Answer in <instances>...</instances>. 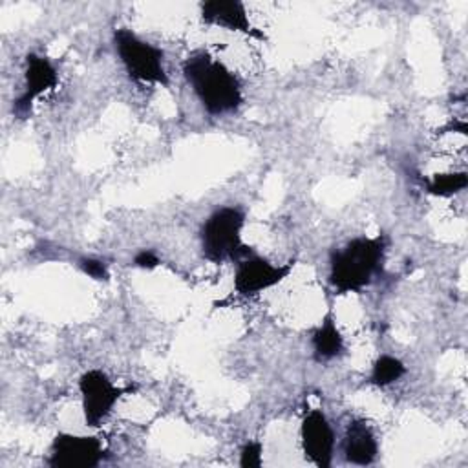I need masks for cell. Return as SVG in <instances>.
<instances>
[{"mask_svg": "<svg viewBox=\"0 0 468 468\" xmlns=\"http://www.w3.org/2000/svg\"><path fill=\"white\" fill-rule=\"evenodd\" d=\"M183 75L203 108L212 115L234 112L243 102L238 77L221 60L205 51L192 53L185 58Z\"/></svg>", "mask_w": 468, "mask_h": 468, "instance_id": "obj_1", "label": "cell"}, {"mask_svg": "<svg viewBox=\"0 0 468 468\" xmlns=\"http://www.w3.org/2000/svg\"><path fill=\"white\" fill-rule=\"evenodd\" d=\"M386 254V238H355L329 256V283L336 292H358L380 272Z\"/></svg>", "mask_w": 468, "mask_h": 468, "instance_id": "obj_2", "label": "cell"}, {"mask_svg": "<svg viewBox=\"0 0 468 468\" xmlns=\"http://www.w3.org/2000/svg\"><path fill=\"white\" fill-rule=\"evenodd\" d=\"M245 214L236 207H221L208 216L201 227L203 256L212 263L239 261L252 254L241 241Z\"/></svg>", "mask_w": 468, "mask_h": 468, "instance_id": "obj_3", "label": "cell"}, {"mask_svg": "<svg viewBox=\"0 0 468 468\" xmlns=\"http://www.w3.org/2000/svg\"><path fill=\"white\" fill-rule=\"evenodd\" d=\"M113 44L130 79L144 84L168 86L170 80L163 62L165 53L157 46L139 38L126 27L115 29Z\"/></svg>", "mask_w": 468, "mask_h": 468, "instance_id": "obj_4", "label": "cell"}, {"mask_svg": "<svg viewBox=\"0 0 468 468\" xmlns=\"http://www.w3.org/2000/svg\"><path fill=\"white\" fill-rule=\"evenodd\" d=\"M79 391L82 397V411L88 426H99L113 410L115 402L132 388H117L101 369H90L79 378Z\"/></svg>", "mask_w": 468, "mask_h": 468, "instance_id": "obj_5", "label": "cell"}, {"mask_svg": "<svg viewBox=\"0 0 468 468\" xmlns=\"http://www.w3.org/2000/svg\"><path fill=\"white\" fill-rule=\"evenodd\" d=\"M106 457L97 437L58 433L51 442L48 464L51 468H95Z\"/></svg>", "mask_w": 468, "mask_h": 468, "instance_id": "obj_6", "label": "cell"}, {"mask_svg": "<svg viewBox=\"0 0 468 468\" xmlns=\"http://www.w3.org/2000/svg\"><path fill=\"white\" fill-rule=\"evenodd\" d=\"M294 260L283 265H272L269 260L260 256H247L238 261L234 272V289L241 296H252L265 289L282 283L294 269Z\"/></svg>", "mask_w": 468, "mask_h": 468, "instance_id": "obj_7", "label": "cell"}, {"mask_svg": "<svg viewBox=\"0 0 468 468\" xmlns=\"http://www.w3.org/2000/svg\"><path fill=\"white\" fill-rule=\"evenodd\" d=\"M300 442L305 459L320 468H329L335 450V433L322 410L305 413L300 426Z\"/></svg>", "mask_w": 468, "mask_h": 468, "instance_id": "obj_8", "label": "cell"}, {"mask_svg": "<svg viewBox=\"0 0 468 468\" xmlns=\"http://www.w3.org/2000/svg\"><path fill=\"white\" fill-rule=\"evenodd\" d=\"M24 91L18 95V99L13 102V112L24 119L26 115H29L31 112V104L37 97H40L42 93L55 90L58 77H57V69L51 64V60L48 57L37 55V53H29L26 57V69H24Z\"/></svg>", "mask_w": 468, "mask_h": 468, "instance_id": "obj_9", "label": "cell"}, {"mask_svg": "<svg viewBox=\"0 0 468 468\" xmlns=\"http://www.w3.org/2000/svg\"><path fill=\"white\" fill-rule=\"evenodd\" d=\"M201 20L208 26H219L229 31H238L247 37L265 40V33L252 26L245 4L239 0H207L199 7Z\"/></svg>", "mask_w": 468, "mask_h": 468, "instance_id": "obj_10", "label": "cell"}, {"mask_svg": "<svg viewBox=\"0 0 468 468\" xmlns=\"http://www.w3.org/2000/svg\"><path fill=\"white\" fill-rule=\"evenodd\" d=\"M344 457L351 464L367 466L378 455V442L371 426L364 419H353L344 435Z\"/></svg>", "mask_w": 468, "mask_h": 468, "instance_id": "obj_11", "label": "cell"}, {"mask_svg": "<svg viewBox=\"0 0 468 468\" xmlns=\"http://www.w3.org/2000/svg\"><path fill=\"white\" fill-rule=\"evenodd\" d=\"M313 356L316 362H327L335 356H340L344 351V336L335 324L333 314H325L320 327L311 336Z\"/></svg>", "mask_w": 468, "mask_h": 468, "instance_id": "obj_12", "label": "cell"}, {"mask_svg": "<svg viewBox=\"0 0 468 468\" xmlns=\"http://www.w3.org/2000/svg\"><path fill=\"white\" fill-rule=\"evenodd\" d=\"M404 373H406V366L399 358H395L391 355H380L371 366L367 382L373 386L384 388V386H389V384L397 382L399 378H402Z\"/></svg>", "mask_w": 468, "mask_h": 468, "instance_id": "obj_13", "label": "cell"}, {"mask_svg": "<svg viewBox=\"0 0 468 468\" xmlns=\"http://www.w3.org/2000/svg\"><path fill=\"white\" fill-rule=\"evenodd\" d=\"M468 185L466 172H446V174H435L426 183V192L439 197H450L461 190H464Z\"/></svg>", "mask_w": 468, "mask_h": 468, "instance_id": "obj_14", "label": "cell"}, {"mask_svg": "<svg viewBox=\"0 0 468 468\" xmlns=\"http://www.w3.org/2000/svg\"><path fill=\"white\" fill-rule=\"evenodd\" d=\"M261 442L249 441L241 446L239 452V466L241 468H260L261 466Z\"/></svg>", "mask_w": 468, "mask_h": 468, "instance_id": "obj_15", "label": "cell"}, {"mask_svg": "<svg viewBox=\"0 0 468 468\" xmlns=\"http://www.w3.org/2000/svg\"><path fill=\"white\" fill-rule=\"evenodd\" d=\"M79 267H80V271H82L84 274H88V276L93 278V280L102 282V280H108V278H110L106 263L101 261V260H97V258H82V260L79 261Z\"/></svg>", "mask_w": 468, "mask_h": 468, "instance_id": "obj_16", "label": "cell"}, {"mask_svg": "<svg viewBox=\"0 0 468 468\" xmlns=\"http://www.w3.org/2000/svg\"><path fill=\"white\" fill-rule=\"evenodd\" d=\"M159 258L155 256L154 250H148V249H143L139 250L135 256H133V265L139 267V269H146V271H152L159 265Z\"/></svg>", "mask_w": 468, "mask_h": 468, "instance_id": "obj_17", "label": "cell"}]
</instances>
